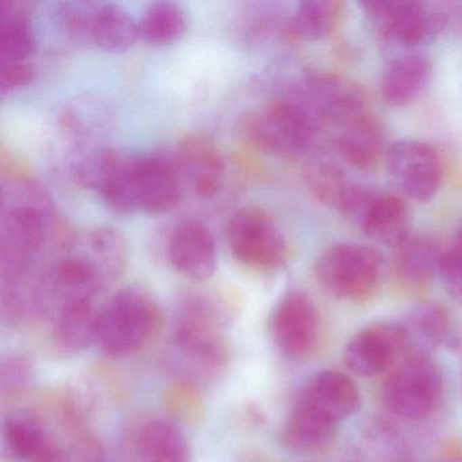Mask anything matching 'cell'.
<instances>
[{
  "label": "cell",
  "mask_w": 462,
  "mask_h": 462,
  "mask_svg": "<svg viewBox=\"0 0 462 462\" xmlns=\"http://www.w3.org/2000/svg\"><path fill=\"white\" fill-rule=\"evenodd\" d=\"M185 31V13L170 2L151 5L139 21L140 37L148 44H171L180 40Z\"/></svg>",
  "instance_id": "cell-30"
},
{
  "label": "cell",
  "mask_w": 462,
  "mask_h": 462,
  "mask_svg": "<svg viewBox=\"0 0 462 462\" xmlns=\"http://www.w3.org/2000/svg\"><path fill=\"white\" fill-rule=\"evenodd\" d=\"M180 380L199 385L224 372L231 362L226 319L212 300L188 297L177 313L172 337Z\"/></svg>",
  "instance_id": "cell-1"
},
{
  "label": "cell",
  "mask_w": 462,
  "mask_h": 462,
  "mask_svg": "<svg viewBox=\"0 0 462 462\" xmlns=\"http://www.w3.org/2000/svg\"><path fill=\"white\" fill-rule=\"evenodd\" d=\"M389 180L405 199L427 202L442 183V163L437 151L416 140H399L385 153Z\"/></svg>",
  "instance_id": "cell-10"
},
{
  "label": "cell",
  "mask_w": 462,
  "mask_h": 462,
  "mask_svg": "<svg viewBox=\"0 0 462 462\" xmlns=\"http://www.w3.org/2000/svg\"><path fill=\"white\" fill-rule=\"evenodd\" d=\"M34 377V365L23 354H9L0 362V392L4 397L25 391Z\"/></svg>",
  "instance_id": "cell-34"
},
{
  "label": "cell",
  "mask_w": 462,
  "mask_h": 462,
  "mask_svg": "<svg viewBox=\"0 0 462 462\" xmlns=\"http://www.w3.org/2000/svg\"><path fill=\"white\" fill-rule=\"evenodd\" d=\"M139 23L117 5H94L88 39L107 52H124L139 39Z\"/></svg>",
  "instance_id": "cell-26"
},
{
  "label": "cell",
  "mask_w": 462,
  "mask_h": 462,
  "mask_svg": "<svg viewBox=\"0 0 462 462\" xmlns=\"http://www.w3.org/2000/svg\"><path fill=\"white\" fill-rule=\"evenodd\" d=\"M367 237L393 248L411 234L404 199L356 183L337 210Z\"/></svg>",
  "instance_id": "cell-7"
},
{
  "label": "cell",
  "mask_w": 462,
  "mask_h": 462,
  "mask_svg": "<svg viewBox=\"0 0 462 462\" xmlns=\"http://www.w3.org/2000/svg\"><path fill=\"white\" fill-rule=\"evenodd\" d=\"M442 253L430 237L410 234L392 248L394 273L410 285H423L439 274Z\"/></svg>",
  "instance_id": "cell-25"
},
{
  "label": "cell",
  "mask_w": 462,
  "mask_h": 462,
  "mask_svg": "<svg viewBox=\"0 0 462 462\" xmlns=\"http://www.w3.org/2000/svg\"><path fill=\"white\" fill-rule=\"evenodd\" d=\"M169 258L172 266L190 280L205 281L212 277L217 255L209 229L196 220L180 223L170 239Z\"/></svg>",
  "instance_id": "cell-17"
},
{
  "label": "cell",
  "mask_w": 462,
  "mask_h": 462,
  "mask_svg": "<svg viewBox=\"0 0 462 462\" xmlns=\"http://www.w3.org/2000/svg\"><path fill=\"white\" fill-rule=\"evenodd\" d=\"M180 178L202 199H209L223 185L226 164L223 153L213 140L204 134H189L178 145L174 156Z\"/></svg>",
  "instance_id": "cell-16"
},
{
  "label": "cell",
  "mask_w": 462,
  "mask_h": 462,
  "mask_svg": "<svg viewBox=\"0 0 462 462\" xmlns=\"http://www.w3.org/2000/svg\"><path fill=\"white\" fill-rule=\"evenodd\" d=\"M34 75H36V71H34L33 64L31 61L2 64V71H0L2 93H12L18 88L31 85L33 82Z\"/></svg>",
  "instance_id": "cell-36"
},
{
  "label": "cell",
  "mask_w": 462,
  "mask_h": 462,
  "mask_svg": "<svg viewBox=\"0 0 462 462\" xmlns=\"http://www.w3.org/2000/svg\"><path fill=\"white\" fill-rule=\"evenodd\" d=\"M402 351L397 324L377 323L359 331L346 346L345 362L351 372L374 375L391 366Z\"/></svg>",
  "instance_id": "cell-18"
},
{
  "label": "cell",
  "mask_w": 462,
  "mask_h": 462,
  "mask_svg": "<svg viewBox=\"0 0 462 462\" xmlns=\"http://www.w3.org/2000/svg\"><path fill=\"white\" fill-rule=\"evenodd\" d=\"M80 180L102 197L107 207L121 215L139 210L137 156L102 151L80 167Z\"/></svg>",
  "instance_id": "cell-12"
},
{
  "label": "cell",
  "mask_w": 462,
  "mask_h": 462,
  "mask_svg": "<svg viewBox=\"0 0 462 462\" xmlns=\"http://www.w3.org/2000/svg\"><path fill=\"white\" fill-rule=\"evenodd\" d=\"M321 128L310 110L291 96L251 110L239 121V134L245 142L280 158L307 152Z\"/></svg>",
  "instance_id": "cell-2"
},
{
  "label": "cell",
  "mask_w": 462,
  "mask_h": 462,
  "mask_svg": "<svg viewBox=\"0 0 462 462\" xmlns=\"http://www.w3.org/2000/svg\"><path fill=\"white\" fill-rule=\"evenodd\" d=\"M442 375L427 356L411 358L386 380L383 402L400 418L421 419L437 408L442 396Z\"/></svg>",
  "instance_id": "cell-11"
},
{
  "label": "cell",
  "mask_w": 462,
  "mask_h": 462,
  "mask_svg": "<svg viewBox=\"0 0 462 462\" xmlns=\"http://www.w3.org/2000/svg\"><path fill=\"white\" fill-rule=\"evenodd\" d=\"M163 405L174 420L182 423H201L205 419V402L199 385L178 378L163 393Z\"/></svg>",
  "instance_id": "cell-33"
},
{
  "label": "cell",
  "mask_w": 462,
  "mask_h": 462,
  "mask_svg": "<svg viewBox=\"0 0 462 462\" xmlns=\"http://www.w3.org/2000/svg\"><path fill=\"white\" fill-rule=\"evenodd\" d=\"M456 240H457V242L461 243V245H462V221H461V226H459L458 234H457Z\"/></svg>",
  "instance_id": "cell-38"
},
{
  "label": "cell",
  "mask_w": 462,
  "mask_h": 462,
  "mask_svg": "<svg viewBox=\"0 0 462 462\" xmlns=\"http://www.w3.org/2000/svg\"><path fill=\"white\" fill-rule=\"evenodd\" d=\"M300 399L323 411L335 421L342 420L359 408V392L348 375L340 372L318 373L305 386Z\"/></svg>",
  "instance_id": "cell-24"
},
{
  "label": "cell",
  "mask_w": 462,
  "mask_h": 462,
  "mask_svg": "<svg viewBox=\"0 0 462 462\" xmlns=\"http://www.w3.org/2000/svg\"><path fill=\"white\" fill-rule=\"evenodd\" d=\"M2 450L10 461L58 462L64 445L42 412L20 410L5 418Z\"/></svg>",
  "instance_id": "cell-13"
},
{
  "label": "cell",
  "mask_w": 462,
  "mask_h": 462,
  "mask_svg": "<svg viewBox=\"0 0 462 462\" xmlns=\"http://www.w3.org/2000/svg\"><path fill=\"white\" fill-rule=\"evenodd\" d=\"M83 250L101 267L107 280H116L125 270L128 245L120 232L110 226L91 229L83 237Z\"/></svg>",
  "instance_id": "cell-29"
},
{
  "label": "cell",
  "mask_w": 462,
  "mask_h": 462,
  "mask_svg": "<svg viewBox=\"0 0 462 462\" xmlns=\"http://www.w3.org/2000/svg\"><path fill=\"white\" fill-rule=\"evenodd\" d=\"M383 259L375 248L359 243H335L318 256L316 281L329 296L345 301L369 299L383 275Z\"/></svg>",
  "instance_id": "cell-4"
},
{
  "label": "cell",
  "mask_w": 462,
  "mask_h": 462,
  "mask_svg": "<svg viewBox=\"0 0 462 462\" xmlns=\"http://www.w3.org/2000/svg\"><path fill=\"white\" fill-rule=\"evenodd\" d=\"M182 193V178L175 158L166 153L137 156L139 210L162 215L175 209Z\"/></svg>",
  "instance_id": "cell-15"
},
{
  "label": "cell",
  "mask_w": 462,
  "mask_h": 462,
  "mask_svg": "<svg viewBox=\"0 0 462 462\" xmlns=\"http://www.w3.org/2000/svg\"><path fill=\"white\" fill-rule=\"evenodd\" d=\"M439 277L442 278L448 293L462 304V245L457 240L450 247L443 250Z\"/></svg>",
  "instance_id": "cell-35"
},
{
  "label": "cell",
  "mask_w": 462,
  "mask_h": 462,
  "mask_svg": "<svg viewBox=\"0 0 462 462\" xmlns=\"http://www.w3.org/2000/svg\"><path fill=\"white\" fill-rule=\"evenodd\" d=\"M381 42L405 52L434 42L446 28L440 4L408 0H375L359 5Z\"/></svg>",
  "instance_id": "cell-5"
},
{
  "label": "cell",
  "mask_w": 462,
  "mask_h": 462,
  "mask_svg": "<svg viewBox=\"0 0 462 462\" xmlns=\"http://www.w3.org/2000/svg\"><path fill=\"white\" fill-rule=\"evenodd\" d=\"M162 324L163 313L150 294L124 289L98 310L96 343L107 356L124 358L144 348Z\"/></svg>",
  "instance_id": "cell-3"
},
{
  "label": "cell",
  "mask_w": 462,
  "mask_h": 462,
  "mask_svg": "<svg viewBox=\"0 0 462 462\" xmlns=\"http://www.w3.org/2000/svg\"><path fill=\"white\" fill-rule=\"evenodd\" d=\"M442 5L448 26L462 36V2H446Z\"/></svg>",
  "instance_id": "cell-37"
},
{
  "label": "cell",
  "mask_w": 462,
  "mask_h": 462,
  "mask_svg": "<svg viewBox=\"0 0 462 462\" xmlns=\"http://www.w3.org/2000/svg\"><path fill=\"white\" fill-rule=\"evenodd\" d=\"M394 462H405V461H394Z\"/></svg>",
  "instance_id": "cell-39"
},
{
  "label": "cell",
  "mask_w": 462,
  "mask_h": 462,
  "mask_svg": "<svg viewBox=\"0 0 462 462\" xmlns=\"http://www.w3.org/2000/svg\"><path fill=\"white\" fill-rule=\"evenodd\" d=\"M337 421L304 400H297L281 431L286 448L299 453L321 450L334 439Z\"/></svg>",
  "instance_id": "cell-22"
},
{
  "label": "cell",
  "mask_w": 462,
  "mask_h": 462,
  "mask_svg": "<svg viewBox=\"0 0 462 462\" xmlns=\"http://www.w3.org/2000/svg\"><path fill=\"white\" fill-rule=\"evenodd\" d=\"M134 448L137 462H191L190 445L170 419L144 421L134 434Z\"/></svg>",
  "instance_id": "cell-21"
},
{
  "label": "cell",
  "mask_w": 462,
  "mask_h": 462,
  "mask_svg": "<svg viewBox=\"0 0 462 462\" xmlns=\"http://www.w3.org/2000/svg\"><path fill=\"white\" fill-rule=\"evenodd\" d=\"M291 97L304 105L321 126L331 124L343 128L370 113L366 90L340 75H307Z\"/></svg>",
  "instance_id": "cell-8"
},
{
  "label": "cell",
  "mask_w": 462,
  "mask_h": 462,
  "mask_svg": "<svg viewBox=\"0 0 462 462\" xmlns=\"http://www.w3.org/2000/svg\"><path fill=\"white\" fill-rule=\"evenodd\" d=\"M270 328L275 345L285 356L301 358L318 339V310L304 291H288L273 312Z\"/></svg>",
  "instance_id": "cell-14"
},
{
  "label": "cell",
  "mask_w": 462,
  "mask_h": 462,
  "mask_svg": "<svg viewBox=\"0 0 462 462\" xmlns=\"http://www.w3.org/2000/svg\"><path fill=\"white\" fill-rule=\"evenodd\" d=\"M397 324L402 350L411 351L412 358H421L439 347L448 331V316L438 304H420L412 308Z\"/></svg>",
  "instance_id": "cell-23"
},
{
  "label": "cell",
  "mask_w": 462,
  "mask_h": 462,
  "mask_svg": "<svg viewBox=\"0 0 462 462\" xmlns=\"http://www.w3.org/2000/svg\"><path fill=\"white\" fill-rule=\"evenodd\" d=\"M44 215L32 204L14 205L5 213L0 234L2 285L25 281L34 256L44 247Z\"/></svg>",
  "instance_id": "cell-9"
},
{
  "label": "cell",
  "mask_w": 462,
  "mask_h": 462,
  "mask_svg": "<svg viewBox=\"0 0 462 462\" xmlns=\"http://www.w3.org/2000/svg\"><path fill=\"white\" fill-rule=\"evenodd\" d=\"M36 50L33 28L23 12H2L0 64L31 61Z\"/></svg>",
  "instance_id": "cell-32"
},
{
  "label": "cell",
  "mask_w": 462,
  "mask_h": 462,
  "mask_svg": "<svg viewBox=\"0 0 462 462\" xmlns=\"http://www.w3.org/2000/svg\"><path fill=\"white\" fill-rule=\"evenodd\" d=\"M337 155L359 170L370 169L385 158V134L377 117L367 113L343 126L335 142Z\"/></svg>",
  "instance_id": "cell-20"
},
{
  "label": "cell",
  "mask_w": 462,
  "mask_h": 462,
  "mask_svg": "<svg viewBox=\"0 0 462 462\" xmlns=\"http://www.w3.org/2000/svg\"><path fill=\"white\" fill-rule=\"evenodd\" d=\"M305 178L310 193L319 199V202L335 210L340 209L346 197L356 185V182L346 175L342 167L337 166L335 162L323 159L310 164Z\"/></svg>",
  "instance_id": "cell-31"
},
{
  "label": "cell",
  "mask_w": 462,
  "mask_h": 462,
  "mask_svg": "<svg viewBox=\"0 0 462 462\" xmlns=\"http://www.w3.org/2000/svg\"><path fill=\"white\" fill-rule=\"evenodd\" d=\"M343 14L345 4L337 0L302 2L289 21V34L301 42H321L337 31Z\"/></svg>",
  "instance_id": "cell-28"
},
{
  "label": "cell",
  "mask_w": 462,
  "mask_h": 462,
  "mask_svg": "<svg viewBox=\"0 0 462 462\" xmlns=\"http://www.w3.org/2000/svg\"><path fill=\"white\" fill-rule=\"evenodd\" d=\"M226 239L236 261L255 272H278L291 255L282 229L262 208L236 210L226 226Z\"/></svg>",
  "instance_id": "cell-6"
},
{
  "label": "cell",
  "mask_w": 462,
  "mask_h": 462,
  "mask_svg": "<svg viewBox=\"0 0 462 462\" xmlns=\"http://www.w3.org/2000/svg\"><path fill=\"white\" fill-rule=\"evenodd\" d=\"M431 64L418 52H402L386 64L381 75L380 93L383 102L404 107L415 102L429 85Z\"/></svg>",
  "instance_id": "cell-19"
},
{
  "label": "cell",
  "mask_w": 462,
  "mask_h": 462,
  "mask_svg": "<svg viewBox=\"0 0 462 462\" xmlns=\"http://www.w3.org/2000/svg\"><path fill=\"white\" fill-rule=\"evenodd\" d=\"M53 319V342L63 353H80L96 343L98 310L93 301L67 305Z\"/></svg>",
  "instance_id": "cell-27"
}]
</instances>
